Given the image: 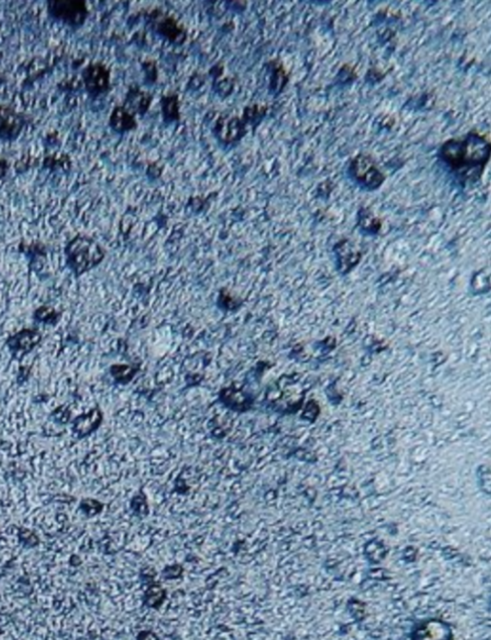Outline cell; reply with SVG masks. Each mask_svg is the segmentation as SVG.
<instances>
[{
	"label": "cell",
	"mask_w": 491,
	"mask_h": 640,
	"mask_svg": "<svg viewBox=\"0 0 491 640\" xmlns=\"http://www.w3.org/2000/svg\"><path fill=\"white\" fill-rule=\"evenodd\" d=\"M441 156L462 179H477L490 158V145L484 135L469 132L466 137L451 139L443 144Z\"/></svg>",
	"instance_id": "1"
},
{
	"label": "cell",
	"mask_w": 491,
	"mask_h": 640,
	"mask_svg": "<svg viewBox=\"0 0 491 640\" xmlns=\"http://www.w3.org/2000/svg\"><path fill=\"white\" fill-rule=\"evenodd\" d=\"M65 254L67 266L78 276L95 268L105 257V252L97 242L80 235L67 245Z\"/></svg>",
	"instance_id": "2"
},
{
	"label": "cell",
	"mask_w": 491,
	"mask_h": 640,
	"mask_svg": "<svg viewBox=\"0 0 491 640\" xmlns=\"http://www.w3.org/2000/svg\"><path fill=\"white\" fill-rule=\"evenodd\" d=\"M48 11L54 20L73 28L81 27L88 15L87 7L83 1H51Z\"/></svg>",
	"instance_id": "3"
},
{
	"label": "cell",
	"mask_w": 491,
	"mask_h": 640,
	"mask_svg": "<svg viewBox=\"0 0 491 640\" xmlns=\"http://www.w3.org/2000/svg\"><path fill=\"white\" fill-rule=\"evenodd\" d=\"M159 13L158 10H155L150 14V17H152L151 20L154 23L156 34L163 36L171 43L182 46L187 41V30L172 15L159 14Z\"/></svg>",
	"instance_id": "4"
},
{
	"label": "cell",
	"mask_w": 491,
	"mask_h": 640,
	"mask_svg": "<svg viewBox=\"0 0 491 640\" xmlns=\"http://www.w3.org/2000/svg\"><path fill=\"white\" fill-rule=\"evenodd\" d=\"M247 132V125L238 116H222L217 120L214 127V135L217 139L226 145L239 142Z\"/></svg>",
	"instance_id": "5"
},
{
	"label": "cell",
	"mask_w": 491,
	"mask_h": 640,
	"mask_svg": "<svg viewBox=\"0 0 491 640\" xmlns=\"http://www.w3.org/2000/svg\"><path fill=\"white\" fill-rule=\"evenodd\" d=\"M83 76L86 88L93 97L109 93L111 88V73L106 65L90 64L85 69Z\"/></svg>",
	"instance_id": "6"
},
{
	"label": "cell",
	"mask_w": 491,
	"mask_h": 640,
	"mask_svg": "<svg viewBox=\"0 0 491 640\" xmlns=\"http://www.w3.org/2000/svg\"><path fill=\"white\" fill-rule=\"evenodd\" d=\"M41 341L40 332L33 329H23L8 339L7 346L15 357H22L32 351Z\"/></svg>",
	"instance_id": "7"
},
{
	"label": "cell",
	"mask_w": 491,
	"mask_h": 640,
	"mask_svg": "<svg viewBox=\"0 0 491 640\" xmlns=\"http://www.w3.org/2000/svg\"><path fill=\"white\" fill-rule=\"evenodd\" d=\"M352 169L360 184L368 185V187L372 185L373 187H377L378 184H382L383 177L368 158L360 156L355 159Z\"/></svg>",
	"instance_id": "8"
},
{
	"label": "cell",
	"mask_w": 491,
	"mask_h": 640,
	"mask_svg": "<svg viewBox=\"0 0 491 640\" xmlns=\"http://www.w3.org/2000/svg\"><path fill=\"white\" fill-rule=\"evenodd\" d=\"M152 101L153 96L147 91L141 90L137 87H130L126 94L123 107L135 116L137 114L143 116L150 109Z\"/></svg>",
	"instance_id": "9"
},
{
	"label": "cell",
	"mask_w": 491,
	"mask_h": 640,
	"mask_svg": "<svg viewBox=\"0 0 491 640\" xmlns=\"http://www.w3.org/2000/svg\"><path fill=\"white\" fill-rule=\"evenodd\" d=\"M109 127L119 135H124L137 129V122L134 114H130L124 107L119 106L112 112Z\"/></svg>",
	"instance_id": "10"
},
{
	"label": "cell",
	"mask_w": 491,
	"mask_h": 640,
	"mask_svg": "<svg viewBox=\"0 0 491 640\" xmlns=\"http://www.w3.org/2000/svg\"><path fill=\"white\" fill-rule=\"evenodd\" d=\"M161 116L164 123L173 124L181 120V101L176 93L163 96L161 100Z\"/></svg>",
	"instance_id": "11"
},
{
	"label": "cell",
	"mask_w": 491,
	"mask_h": 640,
	"mask_svg": "<svg viewBox=\"0 0 491 640\" xmlns=\"http://www.w3.org/2000/svg\"><path fill=\"white\" fill-rule=\"evenodd\" d=\"M269 73H270V86L269 90L271 93H281L288 82V75L281 62L274 60L269 64Z\"/></svg>",
	"instance_id": "12"
},
{
	"label": "cell",
	"mask_w": 491,
	"mask_h": 640,
	"mask_svg": "<svg viewBox=\"0 0 491 640\" xmlns=\"http://www.w3.org/2000/svg\"><path fill=\"white\" fill-rule=\"evenodd\" d=\"M266 111H267V109L265 107L260 106V104H250L244 109L241 118L246 125L255 127L258 123L262 121L263 117L266 116Z\"/></svg>",
	"instance_id": "13"
},
{
	"label": "cell",
	"mask_w": 491,
	"mask_h": 640,
	"mask_svg": "<svg viewBox=\"0 0 491 640\" xmlns=\"http://www.w3.org/2000/svg\"><path fill=\"white\" fill-rule=\"evenodd\" d=\"M93 411L88 415H82L74 420L73 422V432L75 435L79 436V437H83L88 435V433L93 432L94 427H96V424H94V420H93Z\"/></svg>",
	"instance_id": "14"
},
{
	"label": "cell",
	"mask_w": 491,
	"mask_h": 640,
	"mask_svg": "<svg viewBox=\"0 0 491 640\" xmlns=\"http://www.w3.org/2000/svg\"><path fill=\"white\" fill-rule=\"evenodd\" d=\"M34 318L40 322L54 325L55 323L58 322L61 313H57L56 310L51 306H41L34 313Z\"/></svg>",
	"instance_id": "15"
},
{
	"label": "cell",
	"mask_w": 491,
	"mask_h": 640,
	"mask_svg": "<svg viewBox=\"0 0 491 640\" xmlns=\"http://www.w3.org/2000/svg\"><path fill=\"white\" fill-rule=\"evenodd\" d=\"M143 69L145 70L146 77H148L149 82H155L156 77V64L154 62H147L143 64Z\"/></svg>",
	"instance_id": "16"
},
{
	"label": "cell",
	"mask_w": 491,
	"mask_h": 640,
	"mask_svg": "<svg viewBox=\"0 0 491 640\" xmlns=\"http://www.w3.org/2000/svg\"><path fill=\"white\" fill-rule=\"evenodd\" d=\"M5 173V166L2 165L1 162H0V177L4 176Z\"/></svg>",
	"instance_id": "17"
}]
</instances>
